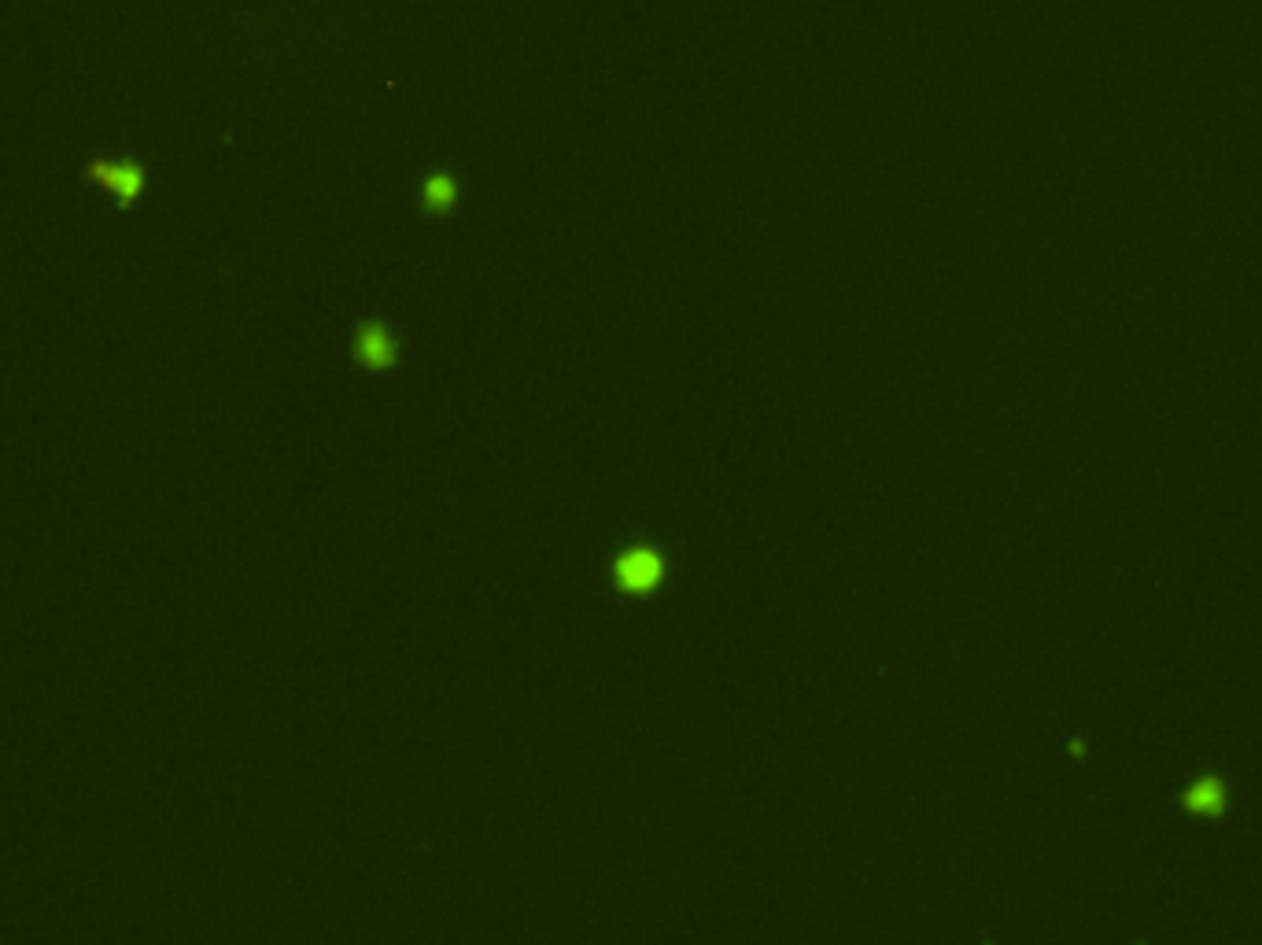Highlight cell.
I'll use <instances>...</instances> for the list:
<instances>
[{
    "instance_id": "cell-1",
    "label": "cell",
    "mask_w": 1262,
    "mask_h": 945,
    "mask_svg": "<svg viewBox=\"0 0 1262 945\" xmlns=\"http://www.w3.org/2000/svg\"><path fill=\"white\" fill-rule=\"evenodd\" d=\"M81 177L89 185L108 188L122 207H133V199L149 188V163L137 155H93L81 166Z\"/></svg>"
},
{
    "instance_id": "cell-4",
    "label": "cell",
    "mask_w": 1262,
    "mask_h": 945,
    "mask_svg": "<svg viewBox=\"0 0 1262 945\" xmlns=\"http://www.w3.org/2000/svg\"><path fill=\"white\" fill-rule=\"evenodd\" d=\"M428 196H433V199H450V196H455V188H450L447 177H433V182H428Z\"/></svg>"
},
{
    "instance_id": "cell-3",
    "label": "cell",
    "mask_w": 1262,
    "mask_h": 945,
    "mask_svg": "<svg viewBox=\"0 0 1262 945\" xmlns=\"http://www.w3.org/2000/svg\"><path fill=\"white\" fill-rule=\"evenodd\" d=\"M355 351H359L366 362H384L395 355V344L381 325H366V329L359 333V340H355Z\"/></svg>"
},
{
    "instance_id": "cell-2",
    "label": "cell",
    "mask_w": 1262,
    "mask_h": 945,
    "mask_svg": "<svg viewBox=\"0 0 1262 945\" xmlns=\"http://www.w3.org/2000/svg\"><path fill=\"white\" fill-rule=\"evenodd\" d=\"M657 573H661V558L650 551H635V554H624V558H620V576H624V584L646 587L650 580H657Z\"/></svg>"
}]
</instances>
